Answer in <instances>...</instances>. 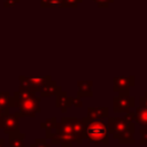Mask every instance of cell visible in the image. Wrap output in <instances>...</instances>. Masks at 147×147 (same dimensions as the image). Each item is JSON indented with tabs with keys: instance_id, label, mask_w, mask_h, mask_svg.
<instances>
[{
	"instance_id": "obj_3",
	"label": "cell",
	"mask_w": 147,
	"mask_h": 147,
	"mask_svg": "<svg viewBox=\"0 0 147 147\" xmlns=\"http://www.w3.org/2000/svg\"><path fill=\"white\" fill-rule=\"evenodd\" d=\"M47 79H49L48 77H29L26 80V84L30 88H33V90H39L41 87H44L47 83L49 82H46Z\"/></svg>"
},
{
	"instance_id": "obj_4",
	"label": "cell",
	"mask_w": 147,
	"mask_h": 147,
	"mask_svg": "<svg viewBox=\"0 0 147 147\" xmlns=\"http://www.w3.org/2000/svg\"><path fill=\"white\" fill-rule=\"evenodd\" d=\"M40 5L42 7H53V8L64 7L63 0H41V3Z\"/></svg>"
},
{
	"instance_id": "obj_2",
	"label": "cell",
	"mask_w": 147,
	"mask_h": 147,
	"mask_svg": "<svg viewBox=\"0 0 147 147\" xmlns=\"http://www.w3.org/2000/svg\"><path fill=\"white\" fill-rule=\"evenodd\" d=\"M24 95V99H22V103H21V111L24 115H31L33 116L34 111H37L38 109V101L37 99L33 98V95H28L26 91L21 92Z\"/></svg>"
},
{
	"instance_id": "obj_5",
	"label": "cell",
	"mask_w": 147,
	"mask_h": 147,
	"mask_svg": "<svg viewBox=\"0 0 147 147\" xmlns=\"http://www.w3.org/2000/svg\"><path fill=\"white\" fill-rule=\"evenodd\" d=\"M137 121L141 124H147V108H139L136 113Z\"/></svg>"
},
{
	"instance_id": "obj_7",
	"label": "cell",
	"mask_w": 147,
	"mask_h": 147,
	"mask_svg": "<svg viewBox=\"0 0 147 147\" xmlns=\"http://www.w3.org/2000/svg\"><path fill=\"white\" fill-rule=\"evenodd\" d=\"M95 2H98L99 7H107L110 2H113V0H94Z\"/></svg>"
},
{
	"instance_id": "obj_6",
	"label": "cell",
	"mask_w": 147,
	"mask_h": 147,
	"mask_svg": "<svg viewBox=\"0 0 147 147\" xmlns=\"http://www.w3.org/2000/svg\"><path fill=\"white\" fill-rule=\"evenodd\" d=\"M63 2L64 7H75L80 2V0H63Z\"/></svg>"
},
{
	"instance_id": "obj_1",
	"label": "cell",
	"mask_w": 147,
	"mask_h": 147,
	"mask_svg": "<svg viewBox=\"0 0 147 147\" xmlns=\"http://www.w3.org/2000/svg\"><path fill=\"white\" fill-rule=\"evenodd\" d=\"M85 136L90 141L100 144L108 140L107 125L101 121H92L86 125Z\"/></svg>"
},
{
	"instance_id": "obj_8",
	"label": "cell",
	"mask_w": 147,
	"mask_h": 147,
	"mask_svg": "<svg viewBox=\"0 0 147 147\" xmlns=\"http://www.w3.org/2000/svg\"><path fill=\"white\" fill-rule=\"evenodd\" d=\"M17 2H18V0H5L3 6H6V7H10V6H14V5L17 3Z\"/></svg>"
}]
</instances>
